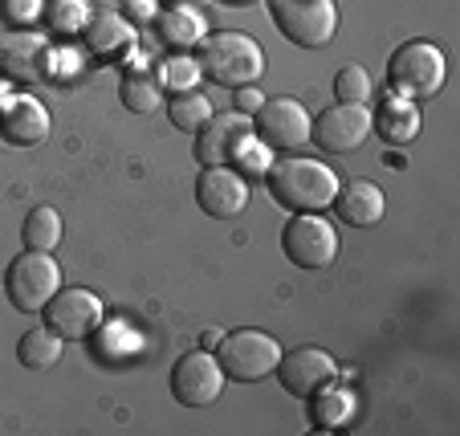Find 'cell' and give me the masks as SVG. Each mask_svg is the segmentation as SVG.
I'll return each instance as SVG.
<instances>
[{
  "instance_id": "obj_1",
  "label": "cell",
  "mask_w": 460,
  "mask_h": 436,
  "mask_svg": "<svg viewBox=\"0 0 460 436\" xmlns=\"http://www.w3.org/2000/svg\"><path fill=\"white\" fill-rule=\"evenodd\" d=\"M265 183H270L273 200L289 212H322V209H331L334 192H339V175L326 164L305 159V156L273 159L270 172H265Z\"/></svg>"
},
{
  "instance_id": "obj_2",
  "label": "cell",
  "mask_w": 460,
  "mask_h": 436,
  "mask_svg": "<svg viewBox=\"0 0 460 436\" xmlns=\"http://www.w3.org/2000/svg\"><path fill=\"white\" fill-rule=\"evenodd\" d=\"M200 70L217 86L241 90L265 74V53L244 33H208L200 41Z\"/></svg>"
},
{
  "instance_id": "obj_3",
  "label": "cell",
  "mask_w": 460,
  "mask_h": 436,
  "mask_svg": "<svg viewBox=\"0 0 460 436\" xmlns=\"http://www.w3.org/2000/svg\"><path fill=\"white\" fill-rule=\"evenodd\" d=\"M278 359H281L278 339L265 331H249V326L220 334L217 343V363L225 371V379H233V384H261L265 376H273Z\"/></svg>"
},
{
  "instance_id": "obj_4",
  "label": "cell",
  "mask_w": 460,
  "mask_h": 436,
  "mask_svg": "<svg viewBox=\"0 0 460 436\" xmlns=\"http://www.w3.org/2000/svg\"><path fill=\"white\" fill-rule=\"evenodd\" d=\"M273 25L289 45L322 49L339 33V9L334 0H270Z\"/></svg>"
},
{
  "instance_id": "obj_5",
  "label": "cell",
  "mask_w": 460,
  "mask_h": 436,
  "mask_svg": "<svg viewBox=\"0 0 460 436\" xmlns=\"http://www.w3.org/2000/svg\"><path fill=\"white\" fill-rule=\"evenodd\" d=\"M58 289H61V270L41 249H25V254L13 257L9 270H4V294H9L13 310H21V315L45 310V302H49Z\"/></svg>"
},
{
  "instance_id": "obj_6",
  "label": "cell",
  "mask_w": 460,
  "mask_h": 436,
  "mask_svg": "<svg viewBox=\"0 0 460 436\" xmlns=\"http://www.w3.org/2000/svg\"><path fill=\"white\" fill-rule=\"evenodd\" d=\"M387 86L400 98H432L444 86V53L432 41H408L391 53Z\"/></svg>"
},
{
  "instance_id": "obj_7",
  "label": "cell",
  "mask_w": 460,
  "mask_h": 436,
  "mask_svg": "<svg viewBox=\"0 0 460 436\" xmlns=\"http://www.w3.org/2000/svg\"><path fill=\"white\" fill-rule=\"evenodd\" d=\"M281 254L297 270H326L339 257V228L314 212H294V220L281 228Z\"/></svg>"
},
{
  "instance_id": "obj_8",
  "label": "cell",
  "mask_w": 460,
  "mask_h": 436,
  "mask_svg": "<svg viewBox=\"0 0 460 436\" xmlns=\"http://www.w3.org/2000/svg\"><path fill=\"white\" fill-rule=\"evenodd\" d=\"M45 326L53 334H61L66 343H82L90 339L94 331H102L106 323V310H102V298L90 294L82 286H70V289H58V294L45 302Z\"/></svg>"
},
{
  "instance_id": "obj_9",
  "label": "cell",
  "mask_w": 460,
  "mask_h": 436,
  "mask_svg": "<svg viewBox=\"0 0 460 436\" xmlns=\"http://www.w3.org/2000/svg\"><path fill=\"white\" fill-rule=\"evenodd\" d=\"M252 135L265 147L278 151H294L310 139V111L297 98H265L252 111Z\"/></svg>"
},
{
  "instance_id": "obj_10",
  "label": "cell",
  "mask_w": 460,
  "mask_h": 436,
  "mask_svg": "<svg viewBox=\"0 0 460 436\" xmlns=\"http://www.w3.org/2000/svg\"><path fill=\"white\" fill-rule=\"evenodd\" d=\"M371 135V111L358 102H334L310 122V139L331 156H350Z\"/></svg>"
},
{
  "instance_id": "obj_11",
  "label": "cell",
  "mask_w": 460,
  "mask_h": 436,
  "mask_svg": "<svg viewBox=\"0 0 460 436\" xmlns=\"http://www.w3.org/2000/svg\"><path fill=\"white\" fill-rule=\"evenodd\" d=\"M225 392V371H220L212 351H188L175 359L172 367V396L183 408H208L217 404V396Z\"/></svg>"
},
{
  "instance_id": "obj_12",
  "label": "cell",
  "mask_w": 460,
  "mask_h": 436,
  "mask_svg": "<svg viewBox=\"0 0 460 436\" xmlns=\"http://www.w3.org/2000/svg\"><path fill=\"white\" fill-rule=\"evenodd\" d=\"M278 379L289 396H314V392H326L339 376V363H334L331 351L322 347H297V351H281L278 359Z\"/></svg>"
},
{
  "instance_id": "obj_13",
  "label": "cell",
  "mask_w": 460,
  "mask_h": 436,
  "mask_svg": "<svg viewBox=\"0 0 460 436\" xmlns=\"http://www.w3.org/2000/svg\"><path fill=\"white\" fill-rule=\"evenodd\" d=\"M252 135V119L241 111H228V114H212L196 131V164L204 167H228L244 139Z\"/></svg>"
},
{
  "instance_id": "obj_14",
  "label": "cell",
  "mask_w": 460,
  "mask_h": 436,
  "mask_svg": "<svg viewBox=\"0 0 460 436\" xmlns=\"http://www.w3.org/2000/svg\"><path fill=\"white\" fill-rule=\"evenodd\" d=\"M196 204L212 220H233L249 204V183L236 167H204L200 180H196Z\"/></svg>"
},
{
  "instance_id": "obj_15",
  "label": "cell",
  "mask_w": 460,
  "mask_h": 436,
  "mask_svg": "<svg viewBox=\"0 0 460 436\" xmlns=\"http://www.w3.org/2000/svg\"><path fill=\"white\" fill-rule=\"evenodd\" d=\"M49 135V111L29 94H9L0 102V139L13 147H37Z\"/></svg>"
},
{
  "instance_id": "obj_16",
  "label": "cell",
  "mask_w": 460,
  "mask_h": 436,
  "mask_svg": "<svg viewBox=\"0 0 460 436\" xmlns=\"http://www.w3.org/2000/svg\"><path fill=\"white\" fill-rule=\"evenodd\" d=\"M0 74L13 82H37L45 74V41L37 33L13 29L0 33Z\"/></svg>"
},
{
  "instance_id": "obj_17",
  "label": "cell",
  "mask_w": 460,
  "mask_h": 436,
  "mask_svg": "<svg viewBox=\"0 0 460 436\" xmlns=\"http://www.w3.org/2000/svg\"><path fill=\"white\" fill-rule=\"evenodd\" d=\"M334 209L347 225L355 228H371L383 220L387 212V200H383V188L371 180H350V183H339V192H334Z\"/></svg>"
},
{
  "instance_id": "obj_18",
  "label": "cell",
  "mask_w": 460,
  "mask_h": 436,
  "mask_svg": "<svg viewBox=\"0 0 460 436\" xmlns=\"http://www.w3.org/2000/svg\"><path fill=\"white\" fill-rule=\"evenodd\" d=\"M86 45L102 58H114V53H130L135 45V25L119 13H94L86 21Z\"/></svg>"
},
{
  "instance_id": "obj_19",
  "label": "cell",
  "mask_w": 460,
  "mask_h": 436,
  "mask_svg": "<svg viewBox=\"0 0 460 436\" xmlns=\"http://www.w3.org/2000/svg\"><path fill=\"white\" fill-rule=\"evenodd\" d=\"M371 131H379L387 143H411L420 135V111L411 98L391 94V102L371 119Z\"/></svg>"
},
{
  "instance_id": "obj_20",
  "label": "cell",
  "mask_w": 460,
  "mask_h": 436,
  "mask_svg": "<svg viewBox=\"0 0 460 436\" xmlns=\"http://www.w3.org/2000/svg\"><path fill=\"white\" fill-rule=\"evenodd\" d=\"M159 37H164V45H172V49H191V45H200L204 37H208V25H204L200 9H164L159 13Z\"/></svg>"
},
{
  "instance_id": "obj_21",
  "label": "cell",
  "mask_w": 460,
  "mask_h": 436,
  "mask_svg": "<svg viewBox=\"0 0 460 436\" xmlns=\"http://www.w3.org/2000/svg\"><path fill=\"white\" fill-rule=\"evenodd\" d=\"M61 347H66L61 334H53L49 326H33V331L21 334L17 359H21V367H29V371H45V367H53L61 359Z\"/></svg>"
},
{
  "instance_id": "obj_22",
  "label": "cell",
  "mask_w": 460,
  "mask_h": 436,
  "mask_svg": "<svg viewBox=\"0 0 460 436\" xmlns=\"http://www.w3.org/2000/svg\"><path fill=\"white\" fill-rule=\"evenodd\" d=\"M21 236H25V249L53 254V249L61 245V217H58V209H49V204H37V209L25 217V228H21Z\"/></svg>"
},
{
  "instance_id": "obj_23",
  "label": "cell",
  "mask_w": 460,
  "mask_h": 436,
  "mask_svg": "<svg viewBox=\"0 0 460 436\" xmlns=\"http://www.w3.org/2000/svg\"><path fill=\"white\" fill-rule=\"evenodd\" d=\"M167 119H172L175 131H200L204 122L212 119V102L200 94V90H183L167 102Z\"/></svg>"
},
{
  "instance_id": "obj_24",
  "label": "cell",
  "mask_w": 460,
  "mask_h": 436,
  "mask_svg": "<svg viewBox=\"0 0 460 436\" xmlns=\"http://www.w3.org/2000/svg\"><path fill=\"white\" fill-rule=\"evenodd\" d=\"M119 98H122V106H127V111L151 114L159 102H164V86H159L155 78H147L143 70H130L127 78H122V86H119Z\"/></svg>"
},
{
  "instance_id": "obj_25",
  "label": "cell",
  "mask_w": 460,
  "mask_h": 436,
  "mask_svg": "<svg viewBox=\"0 0 460 436\" xmlns=\"http://www.w3.org/2000/svg\"><path fill=\"white\" fill-rule=\"evenodd\" d=\"M45 25L49 33H78L86 29L90 13H86V0H45Z\"/></svg>"
},
{
  "instance_id": "obj_26",
  "label": "cell",
  "mask_w": 460,
  "mask_h": 436,
  "mask_svg": "<svg viewBox=\"0 0 460 436\" xmlns=\"http://www.w3.org/2000/svg\"><path fill=\"white\" fill-rule=\"evenodd\" d=\"M200 61L196 58H183V53H175V58H167L164 66H159V86H167L172 94H183V90H196V82H200Z\"/></svg>"
},
{
  "instance_id": "obj_27",
  "label": "cell",
  "mask_w": 460,
  "mask_h": 436,
  "mask_svg": "<svg viewBox=\"0 0 460 436\" xmlns=\"http://www.w3.org/2000/svg\"><path fill=\"white\" fill-rule=\"evenodd\" d=\"M334 98H339V102L367 106V98H371V74H367L363 66H342L339 78H334Z\"/></svg>"
},
{
  "instance_id": "obj_28",
  "label": "cell",
  "mask_w": 460,
  "mask_h": 436,
  "mask_svg": "<svg viewBox=\"0 0 460 436\" xmlns=\"http://www.w3.org/2000/svg\"><path fill=\"white\" fill-rule=\"evenodd\" d=\"M0 17L13 29H29L45 17V0H0Z\"/></svg>"
},
{
  "instance_id": "obj_29",
  "label": "cell",
  "mask_w": 460,
  "mask_h": 436,
  "mask_svg": "<svg viewBox=\"0 0 460 436\" xmlns=\"http://www.w3.org/2000/svg\"><path fill=\"white\" fill-rule=\"evenodd\" d=\"M233 164H241L249 175H265V172H270L273 159H270V147H265V143H261L257 135H249V139H244L241 147H236Z\"/></svg>"
},
{
  "instance_id": "obj_30",
  "label": "cell",
  "mask_w": 460,
  "mask_h": 436,
  "mask_svg": "<svg viewBox=\"0 0 460 436\" xmlns=\"http://www.w3.org/2000/svg\"><path fill=\"white\" fill-rule=\"evenodd\" d=\"M314 396H322V392H314ZM347 412H350V400L342 392H334V396H322V400H318V408H314V420L331 428L334 420H342Z\"/></svg>"
},
{
  "instance_id": "obj_31",
  "label": "cell",
  "mask_w": 460,
  "mask_h": 436,
  "mask_svg": "<svg viewBox=\"0 0 460 436\" xmlns=\"http://www.w3.org/2000/svg\"><path fill=\"white\" fill-rule=\"evenodd\" d=\"M127 17H130V25L151 21V17H155V0H127Z\"/></svg>"
},
{
  "instance_id": "obj_32",
  "label": "cell",
  "mask_w": 460,
  "mask_h": 436,
  "mask_svg": "<svg viewBox=\"0 0 460 436\" xmlns=\"http://www.w3.org/2000/svg\"><path fill=\"white\" fill-rule=\"evenodd\" d=\"M261 102H265V94H257L252 86H241V90H236V106H241V114H252Z\"/></svg>"
},
{
  "instance_id": "obj_33",
  "label": "cell",
  "mask_w": 460,
  "mask_h": 436,
  "mask_svg": "<svg viewBox=\"0 0 460 436\" xmlns=\"http://www.w3.org/2000/svg\"><path fill=\"white\" fill-rule=\"evenodd\" d=\"M164 4L167 9H180V4L183 9H200V4H208V0H164Z\"/></svg>"
},
{
  "instance_id": "obj_34",
  "label": "cell",
  "mask_w": 460,
  "mask_h": 436,
  "mask_svg": "<svg viewBox=\"0 0 460 436\" xmlns=\"http://www.w3.org/2000/svg\"><path fill=\"white\" fill-rule=\"evenodd\" d=\"M220 4H249V0H220Z\"/></svg>"
}]
</instances>
